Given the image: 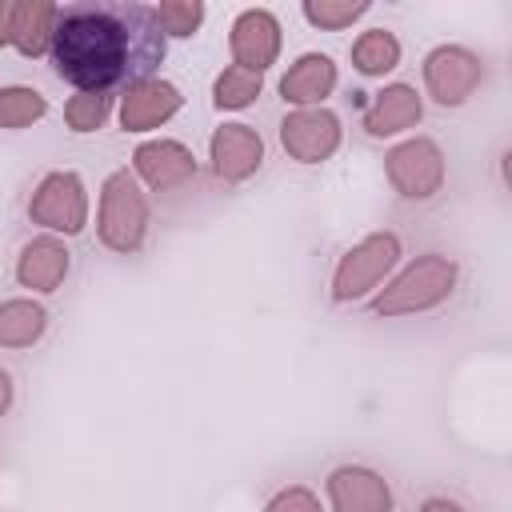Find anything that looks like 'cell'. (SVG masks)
<instances>
[{
  "label": "cell",
  "instance_id": "6da1fadb",
  "mask_svg": "<svg viewBox=\"0 0 512 512\" xmlns=\"http://www.w3.org/2000/svg\"><path fill=\"white\" fill-rule=\"evenodd\" d=\"M52 68L76 92H112L156 76L164 60V32L152 8L132 0H76L60 4L48 44Z\"/></svg>",
  "mask_w": 512,
  "mask_h": 512
},
{
  "label": "cell",
  "instance_id": "7a4b0ae2",
  "mask_svg": "<svg viewBox=\"0 0 512 512\" xmlns=\"http://www.w3.org/2000/svg\"><path fill=\"white\" fill-rule=\"evenodd\" d=\"M460 280V264L444 252H424L416 260H408L384 288L372 292V312L392 320V316H416V312H432L440 308Z\"/></svg>",
  "mask_w": 512,
  "mask_h": 512
},
{
  "label": "cell",
  "instance_id": "3957f363",
  "mask_svg": "<svg viewBox=\"0 0 512 512\" xmlns=\"http://www.w3.org/2000/svg\"><path fill=\"white\" fill-rule=\"evenodd\" d=\"M148 216L152 212H148V196H144L140 180L128 168L108 172L100 184V208H96L100 244L120 256L140 252V244L148 236Z\"/></svg>",
  "mask_w": 512,
  "mask_h": 512
},
{
  "label": "cell",
  "instance_id": "277c9868",
  "mask_svg": "<svg viewBox=\"0 0 512 512\" xmlns=\"http://www.w3.org/2000/svg\"><path fill=\"white\" fill-rule=\"evenodd\" d=\"M400 236L396 232H368L364 240H356L332 268V300L336 304H356L364 296H372L388 272L400 264Z\"/></svg>",
  "mask_w": 512,
  "mask_h": 512
},
{
  "label": "cell",
  "instance_id": "5b68a950",
  "mask_svg": "<svg viewBox=\"0 0 512 512\" xmlns=\"http://www.w3.org/2000/svg\"><path fill=\"white\" fill-rule=\"evenodd\" d=\"M28 220L40 224L48 236H76L88 228V188L80 172L52 168L36 180L28 196Z\"/></svg>",
  "mask_w": 512,
  "mask_h": 512
},
{
  "label": "cell",
  "instance_id": "8992f818",
  "mask_svg": "<svg viewBox=\"0 0 512 512\" xmlns=\"http://www.w3.org/2000/svg\"><path fill=\"white\" fill-rule=\"evenodd\" d=\"M384 176L404 200H432L444 188V152L432 136H408L384 152Z\"/></svg>",
  "mask_w": 512,
  "mask_h": 512
},
{
  "label": "cell",
  "instance_id": "52a82bcc",
  "mask_svg": "<svg viewBox=\"0 0 512 512\" xmlns=\"http://www.w3.org/2000/svg\"><path fill=\"white\" fill-rule=\"evenodd\" d=\"M424 92L440 108H460L484 80V60L464 44H436L424 56Z\"/></svg>",
  "mask_w": 512,
  "mask_h": 512
},
{
  "label": "cell",
  "instance_id": "ba28073f",
  "mask_svg": "<svg viewBox=\"0 0 512 512\" xmlns=\"http://www.w3.org/2000/svg\"><path fill=\"white\" fill-rule=\"evenodd\" d=\"M344 140L340 116L332 108H288L280 120V144L296 164H324Z\"/></svg>",
  "mask_w": 512,
  "mask_h": 512
},
{
  "label": "cell",
  "instance_id": "9c48e42d",
  "mask_svg": "<svg viewBox=\"0 0 512 512\" xmlns=\"http://www.w3.org/2000/svg\"><path fill=\"white\" fill-rule=\"evenodd\" d=\"M280 48H284V32H280L276 12H268V8H244L228 28L232 64L248 68L256 76H264L280 60Z\"/></svg>",
  "mask_w": 512,
  "mask_h": 512
},
{
  "label": "cell",
  "instance_id": "30bf717a",
  "mask_svg": "<svg viewBox=\"0 0 512 512\" xmlns=\"http://www.w3.org/2000/svg\"><path fill=\"white\" fill-rule=\"evenodd\" d=\"M180 108H184L180 88L164 76H148V80H136V84L124 88L116 120H120L124 132H152L160 124H168Z\"/></svg>",
  "mask_w": 512,
  "mask_h": 512
},
{
  "label": "cell",
  "instance_id": "8fae6325",
  "mask_svg": "<svg viewBox=\"0 0 512 512\" xmlns=\"http://www.w3.org/2000/svg\"><path fill=\"white\" fill-rule=\"evenodd\" d=\"M196 168L200 164L184 140L156 136V140L136 144V152H132V176L140 184H148L152 192H172V188L188 184L196 176Z\"/></svg>",
  "mask_w": 512,
  "mask_h": 512
},
{
  "label": "cell",
  "instance_id": "7c38bea8",
  "mask_svg": "<svg viewBox=\"0 0 512 512\" xmlns=\"http://www.w3.org/2000/svg\"><path fill=\"white\" fill-rule=\"evenodd\" d=\"M208 160H212V172L224 180V184H240L248 180L252 172H260L264 164V140L252 124L244 120H228L212 132L208 140Z\"/></svg>",
  "mask_w": 512,
  "mask_h": 512
},
{
  "label": "cell",
  "instance_id": "4fadbf2b",
  "mask_svg": "<svg viewBox=\"0 0 512 512\" xmlns=\"http://www.w3.org/2000/svg\"><path fill=\"white\" fill-rule=\"evenodd\" d=\"M340 68L328 52H304L288 64L280 76V100L288 108H324V100L336 92Z\"/></svg>",
  "mask_w": 512,
  "mask_h": 512
},
{
  "label": "cell",
  "instance_id": "5bb4252c",
  "mask_svg": "<svg viewBox=\"0 0 512 512\" xmlns=\"http://www.w3.org/2000/svg\"><path fill=\"white\" fill-rule=\"evenodd\" d=\"M328 504L332 512H392V488L376 468L340 464L328 472Z\"/></svg>",
  "mask_w": 512,
  "mask_h": 512
},
{
  "label": "cell",
  "instance_id": "9a60e30c",
  "mask_svg": "<svg viewBox=\"0 0 512 512\" xmlns=\"http://www.w3.org/2000/svg\"><path fill=\"white\" fill-rule=\"evenodd\" d=\"M420 116H424V100H420V92H416L412 84L396 80V84H384V88L368 100L360 124H364V132H368L372 140H384V136H400V132L416 128Z\"/></svg>",
  "mask_w": 512,
  "mask_h": 512
},
{
  "label": "cell",
  "instance_id": "2e32d148",
  "mask_svg": "<svg viewBox=\"0 0 512 512\" xmlns=\"http://www.w3.org/2000/svg\"><path fill=\"white\" fill-rule=\"evenodd\" d=\"M72 272V252L60 236H32L16 256V284L28 292H56Z\"/></svg>",
  "mask_w": 512,
  "mask_h": 512
},
{
  "label": "cell",
  "instance_id": "e0dca14e",
  "mask_svg": "<svg viewBox=\"0 0 512 512\" xmlns=\"http://www.w3.org/2000/svg\"><path fill=\"white\" fill-rule=\"evenodd\" d=\"M56 12H60V4H52V0H16L12 4V36H8V48H16L28 60L44 56L48 44H52Z\"/></svg>",
  "mask_w": 512,
  "mask_h": 512
},
{
  "label": "cell",
  "instance_id": "ac0fdd59",
  "mask_svg": "<svg viewBox=\"0 0 512 512\" xmlns=\"http://www.w3.org/2000/svg\"><path fill=\"white\" fill-rule=\"evenodd\" d=\"M48 332V308L32 296L0 300V348H32Z\"/></svg>",
  "mask_w": 512,
  "mask_h": 512
},
{
  "label": "cell",
  "instance_id": "d6986e66",
  "mask_svg": "<svg viewBox=\"0 0 512 512\" xmlns=\"http://www.w3.org/2000/svg\"><path fill=\"white\" fill-rule=\"evenodd\" d=\"M400 56H404V48L392 28H364L352 40V68L360 76H388L400 64Z\"/></svg>",
  "mask_w": 512,
  "mask_h": 512
},
{
  "label": "cell",
  "instance_id": "ffe728a7",
  "mask_svg": "<svg viewBox=\"0 0 512 512\" xmlns=\"http://www.w3.org/2000/svg\"><path fill=\"white\" fill-rule=\"evenodd\" d=\"M48 116V96L32 84H4L0 88V128L20 132Z\"/></svg>",
  "mask_w": 512,
  "mask_h": 512
},
{
  "label": "cell",
  "instance_id": "44dd1931",
  "mask_svg": "<svg viewBox=\"0 0 512 512\" xmlns=\"http://www.w3.org/2000/svg\"><path fill=\"white\" fill-rule=\"evenodd\" d=\"M260 88H264V76L228 64V68H220L216 80H212V104H216L220 112H240V108L256 104Z\"/></svg>",
  "mask_w": 512,
  "mask_h": 512
},
{
  "label": "cell",
  "instance_id": "7402d4cb",
  "mask_svg": "<svg viewBox=\"0 0 512 512\" xmlns=\"http://www.w3.org/2000/svg\"><path fill=\"white\" fill-rule=\"evenodd\" d=\"M368 8H372L368 0H304V4H300V16H304L312 28H320V32H344V28H352Z\"/></svg>",
  "mask_w": 512,
  "mask_h": 512
},
{
  "label": "cell",
  "instance_id": "603a6c76",
  "mask_svg": "<svg viewBox=\"0 0 512 512\" xmlns=\"http://www.w3.org/2000/svg\"><path fill=\"white\" fill-rule=\"evenodd\" d=\"M204 16H208V8H204L200 0H164V4L152 8L156 28H160L164 36H176V40L196 36L200 24H204Z\"/></svg>",
  "mask_w": 512,
  "mask_h": 512
},
{
  "label": "cell",
  "instance_id": "cb8c5ba5",
  "mask_svg": "<svg viewBox=\"0 0 512 512\" xmlns=\"http://www.w3.org/2000/svg\"><path fill=\"white\" fill-rule=\"evenodd\" d=\"M112 116V96L108 92H76L68 104H64V124L72 132H96L104 128V120Z\"/></svg>",
  "mask_w": 512,
  "mask_h": 512
},
{
  "label": "cell",
  "instance_id": "d4e9b609",
  "mask_svg": "<svg viewBox=\"0 0 512 512\" xmlns=\"http://www.w3.org/2000/svg\"><path fill=\"white\" fill-rule=\"evenodd\" d=\"M264 512H324V504L308 484H288L264 504Z\"/></svg>",
  "mask_w": 512,
  "mask_h": 512
},
{
  "label": "cell",
  "instance_id": "484cf974",
  "mask_svg": "<svg viewBox=\"0 0 512 512\" xmlns=\"http://www.w3.org/2000/svg\"><path fill=\"white\" fill-rule=\"evenodd\" d=\"M420 512H468V508L460 500H452V496H428L420 504Z\"/></svg>",
  "mask_w": 512,
  "mask_h": 512
},
{
  "label": "cell",
  "instance_id": "4316f807",
  "mask_svg": "<svg viewBox=\"0 0 512 512\" xmlns=\"http://www.w3.org/2000/svg\"><path fill=\"white\" fill-rule=\"evenodd\" d=\"M12 4L16 0H0V48H8V36H12Z\"/></svg>",
  "mask_w": 512,
  "mask_h": 512
},
{
  "label": "cell",
  "instance_id": "83f0119b",
  "mask_svg": "<svg viewBox=\"0 0 512 512\" xmlns=\"http://www.w3.org/2000/svg\"><path fill=\"white\" fill-rule=\"evenodd\" d=\"M12 396H16V384H12V376L0 368V416L12 408Z\"/></svg>",
  "mask_w": 512,
  "mask_h": 512
}]
</instances>
